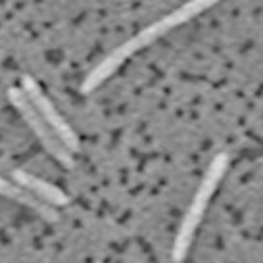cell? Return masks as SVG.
Masks as SVG:
<instances>
[{
  "instance_id": "6da1fadb",
  "label": "cell",
  "mask_w": 263,
  "mask_h": 263,
  "mask_svg": "<svg viewBox=\"0 0 263 263\" xmlns=\"http://www.w3.org/2000/svg\"><path fill=\"white\" fill-rule=\"evenodd\" d=\"M227 167H229V156L227 154H217L212 160V163L208 165V169H205L202 183L198 184L196 194L192 198L189 210H186L183 221L179 225V231H177L175 242H173V261L175 263H181L189 254L190 244L194 240V234H196L198 227L202 223V217H204L205 210H208V204H210V200H212V196L215 194L217 186H219Z\"/></svg>"
},
{
  "instance_id": "7a4b0ae2",
  "label": "cell",
  "mask_w": 263,
  "mask_h": 263,
  "mask_svg": "<svg viewBox=\"0 0 263 263\" xmlns=\"http://www.w3.org/2000/svg\"><path fill=\"white\" fill-rule=\"evenodd\" d=\"M8 98H10V102H12V106H14L15 110L20 111V116L25 119V123L31 127V131L35 133V137H37L39 142L44 146V150L50 154L60 165H64L67 169L73 167L75 165L73 154L60 142V139L54 135V131H52L50 127L46 125V121L41 117V114L35 110V106L31 104V100L25 96V92H23L22 88L12 87L8 90Z\"/></svg>"
},
{
  "instance_id": "3957f363",
  "label": "cell",
  "mask_w": 263,
  "mask_h": 263,
  "mask_svg": "<svg viewBox=\"0 0 263 263\" xmlns=\"http://www.w3.org/2000/svg\"><path fill=\"white\" fill-rule=\"evenodd\" d=\"M22 90L25 92V96L31 100V104L35 106V110L41 114L46 125L50 127L54 135L60 139V142L69 150L71 154L79 152L81 144H79V137L75 135V131L69 127L64 117L60 116V111L54 108V104L48 100V96L44 95V90L41 88L37 81L29 77V75H23L22 77Z\"/></svg>"
},
{
  "instance_id": "277c9868",
  "label": "cell",
  "mask_w": 263,
  "mask_h": 263,
  "mask_svg": "<svg viewBox=\"0 0 263 263\" xmlns=\"http://www.w3.org/2000/svg\"><path fill=\"white\" fill-rule=\"evenodd\" d=\"M140 48H142V44L139 43V39L137 37L129 39V41H125L123 44L116 46V48H114L102 62H98V66L85 77L83 85H81V92H83V95H88V92L96 90L104 81L110 79L111 75L116 73L117 69L123 66L125 62L131 58L135 52H139Z\"/></svg>"
},
{
  "instance_id": "5b68a950",
  "label": "cell",
  "mask_w": 263,
  "mask_h": 263,
  "mask_svg": "<svg viewBox=\"0 0 263 263\" xmlns=\"http://www.w3.org/2000/svg\"><path fill=\"white\" fill-rule=\"evenodd\" d=\"M12 179L15 184H20L22 189L31 192L33 196H37L39 200L46 202L48 205H67L69 204V196L62 189H58L56 184L44 181L41 177H35L23 171V169H14L12 171Z\"/></svg>"
},
{
  "instance_id": "8992f818",
  "label": "cell",
  "mask_w": 263,
  "mask_h": 263,
  "mask_svg": "<svg viewBox=\"0 0 263 263\" xmlns=\"http://www.w3.org/2000/svg\"><path fill=\"white\" fill-rule=\"evenodd\" d=\"M0 194L6 198H12V200H15V202H20V204H23V205H27V208H31L33 212H37L43 219L50 221V223L58 221V217H60L58 212H56L52 205L44 204L43 200H39L37 196H33L31 192L22 189L20 184L6 181L4 177H0Z\"/></svg>"
}]
</instances>
